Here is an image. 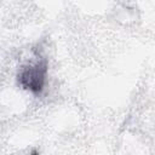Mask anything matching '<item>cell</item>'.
I'll return each instance as SVG.
<instances>
[{"mask_svg":"<svg viewBox=\"0 0 155 155\" xmlns=\"http://www.w3.org/2000/svg\"><path fill=\"white\" fill-rule=\"evenodd\" d=\"M45 75H46L45 63H38L35 65H30L25 68L21 74V84L25 88L33 92H40L45 82Z\"/></svg>","mask_w":155,"mask_h":155,"instance_id":"1","label":"cell"}]
</instances>
